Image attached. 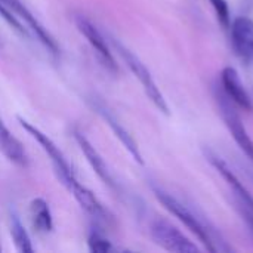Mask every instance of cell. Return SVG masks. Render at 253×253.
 <instances>
[{
  "instance_id": "cell-12",
  "label": "cell",
  "mask_w": 253,
  "mask_h": 253,
  "mask_svg": "<svg viewBox=\"0 0 253 253\" xmlns=\"http://www.w3.org/2000/svg\"><path fill=\"white\" fill-rule=\"evenodd\" d=\"M73 133H74V138H76V141H77V144H79L82 153L86 156L89 165H90L92 169L96 172V175L99 176V179H101L107 187H110L111 190H116V191H117V184H116V181H114V178H113V175H111V172H110L107 163L104 162V159L101 157V154L96 151V148L90 144V141H89V139L84 136V133H82L80 130L74 129Z\"/></svg>"
},
{
  "instance_id": "cell-9",
  "label": "cell",
  "mask_w": 253,
  "mask_h": 253,
  "mask_svg": "<svg viewBox=\"0 0 253 253\" xmlns=\"http://www.w3.org/2000/svg\"><path fill=\"white\" fill-rule=\"evenodd\" d=\"M230 28L237 56L246 65H253V21L248 16H239L231 22Z\"/></svg>"
},
{
  "instance_id": "cell-18",
  "label": "cell",
  "mask_w": 253,
  "mask_h": 253,
  "mask_svg": "<svg viewBox=\"0 0 253 253\" xmlns=\"http://www.w3.org/2000/svg\"><path fill=\"white\" fill-rule=\"evenodd\" d=\"M87 245H89V249L92 252H110V251H113V246L108 242V239H105L102 234H99L96 231H92L89 234Z\"/></svg>"
},
{
  "instance_id": "cell-17",
  "label": "cell",
  "mask_w": 253,
  "mask_h": 253,
  "mask_svg": "<svg viewBox=\"0 0 253 253\" xmlns=\"http://www.w3.org/2000/svg\"><path fill=\"white\" fill-rule=\"evenodd\" d=\"M215 13H216V18L219 21V24L228 30L230 25H231V15H230V6L227 3V0H209Z\"/></svg>"
},
{
  "instance_id": "cell-3",
  "label": "cell",
  "mask_w": 253,
  "mask_h": 253,
  "mask_svg": "<svg viewBox=\"0 0 253 253\" xmlns=\"http://www.w3.org/2000/svg\"><path fill=\"white\" fill-rule=\"evenodd\" d=\"M218 107H219V113L225 122V126L228 127L230 133L233 135L234 141L237 142V145L240 147V150L246 154V157L253 163V141L246 129V126L242 122V117L239 116V113L236 111L234 102L222 92V89H216L215 93Z\"/></svg>"
},
{
  "instance_id": "cell-8",
  "label": "cell",
  "mask_w": 253,
  "mask_h": 253,
  "mask_svg": "<svg viewBox=\"0 0 253 253\" xmlns=\"http://www.w3.org/2000/svg\"><path fill=\"white\" fill-rule=\"evenodd\" d=\"M62 185L71 193V196L76 199V202L80 205L82 209H84L92 218L101 221V222H110L111 221V213L104 208V205L95 197V194L87 190L84 185H82L77 178H70Z\"/></svg>"
},
{
  "instance_id": "cell-7",
  "label": "cell",
  "mask_w": 253,
  "mask_h": 253,
  "mask_svg": "<svg viewBox=\"0 0 253 253\" xmlns=\"http://www.w3.org/2000/svg\"><path fill=\"white\" fill-rule=\"evenodd\" d=\"M0 3L4 4L6 7H9L24 22V25L28 28L30 34L34 36L50 53H53V55L59 53V47H58L55 39L49 34V31L39 22V19L27 9V6L21 0H0Z\"/></svg>"
},
{
  "instance_id": "cell-11",
  "label": "cell",
  "mask_w": 253,
  "mask_h": 253,
  "mask_svg": "<svg viewBox=\"0 0 253 253\" xmlns=\"http://www.w3.org/2000/svg\"><path fill=\"white\" fill-rule=\"evenodd\" d=\"M221 89L234 102V105L243 108L245 111H253V99L246 90L240 74L233 67H225L221 73Z\"/></svg>"
},
{
  "instance_id": "cell-10",
  "label": "cell",
  "mask_w": 253,
  "mask_h": 253,
  "mask_svg": "<svg viewBox=\"0 0 253 253\" xmlns=\"http://www.w3.org/2000/svg\"><path fill=\"white\" fill-rule=\"evenodd\" d=\"M206 157L211 162V165L222 175V178L227 181V184L231 187V190L237 199V205L253 212V196L251 194V191L245 187V184L239 179V176L231 170V168L218 154H215L211 150L206 151Z\"/></svg>"
},
{
  "instance_id": "cell-19",
  "label": "cell",
  "mask_w": 253,
  "mask_h": 253,
  "mask_svg": "<svg viewBox=\"0 0 253 253\" xmlns=\"http://www.w3.org/2000/svg\"><path fill=\"white\" fill-rule=\"evenodd\" d=\"M239 208H240V213H242L243 219L246 221V224H248L249 230L253 233V212L248 211V209H245V208H242V206H239Z\"/></svg>"
},
{
  "instance_id": "cell-16",
  "label": "cell",
  "mask_w": 253,
  "mask_h": 253,
  "mask_svg": "<svg viewBox=\"0 0 253 253\" xmlns=\"http://www.w3.org/2000/svg\"><path fill=\"white\" fill-rule=\"evenodd\" d=\"M10 234H12V239L15 242V246H16V249L19 252H34L31 239H30L28 233L25 231L24 225L21 224L19 218L15 213L10 215Z\"/></svg>"
},
{
  "instance_id": "cell-4",
  "label": "cell",
  "mask_w": 253,
  "mask_h": 253,
  "mask_svg": "<svg viewBox=\"0 0 253 253\" xmlns=\"http://www.w3.org/2000/svg\"><path fill=\"white\" fill-rule=\"evenodd\" d=\"M150 236L160 248L176 253H197L199 248L175 225L163 218H156L150 224Z\"/></svg>"
},
{
  "instance_id": "cell-1",
  "label": "cell",
  "mask_w": 253,
  "mask_h": 253,
  "mask_svg": "<svg viewBox=\"0 0 253 253\" xmlns=\"http://www.w3.org/2000/svg\"><path fill=\"white\" fill-rule=\"evenodd\" d=\"M153 193L157 197V200L163 205L166 211H169L173 216H176L193 234L197 236V239L206 246L209 252H230L231 248L227 245V242L221 237V234L213 228V225L206 221L202 215H199L193 208L182 203L179 199L163 190L162 187L153 185Z\"/></svg>"
},
{
  "instance_id": "cell-2",
  "label": "cell",
  "mask_w": 253,
  "mask_h": 253,
  "mask_svg": "<svg viewBox=\"0 0 253 253\" xmlns=\"http://www.w3.org/2000/svg\"><path fill=\"white\" fill-rule=\"evenodd\" d=\"M111 43H113L114 49L119 52V55L122 56V59L126 62L127 68H129V70L133 73V76L139 80V83H141V86L144 87V90H145L147 96L150 98V101H151L163 114L169 116V114H170L169 105H168V102H166L163 93L160 92L157 83L154 82V79H153L150 70L145 67V64H144L132 50H129L123 43H120L117 39H111Z\"/></svg>"
},
{
  "instance_id": "cell-14",
  "label": "cell",
  "mask_w": 253,
  "mask_h": 253,
  "mask_svg": "<svg viewBox=\"0 0 253 253\" xmlns=\"http://www.w3.org/2000/svg\"><path fill=\"white\" fill-rule=\"evenodd\" d=\"M0 151L13 165L24 169L28 168V156L22 144L9 132V129L3 125L1 119H0Z\"/></svg>"
},
{
  "instance_id": "cell-15",
  "label": "cell",
  "mask_w": 253,
  "mask_h": 253,
  "mask_svg": "<svg viewBox=\"0 0 253 253\" xmlns=\"http://www.w3.org/2000/svg\"><path fill=\"white\" fill-rule=\"evenodd\" d=\"M31 224L39 233H49L53 228V219L49 205L44 199H34L30 206Z\"/></svg>"
},
{
  "instance_id": "cell-20",
  "label": "cell",
  "mask_w": 253,
  "mask_h": 253,
  "mask_svg": "<svg viewBox=\"0 0 253 253\" xmlns=\"http://www.w3.org/2000/svg\"><path fill=\"white\" fill-rule=\"evenodd\" d=\"M0 251H1V248H0Z\"/></svg>"
},
{
  "instance_id": "cell-5",
  "label": "cell",
  "mask_w": 253,
  "mask_h": 253,
  "mask_svg": "<svg viewBox=\"0 0 253 253\" xmlns=\"http://www.w3.org/2000/svg\"><path fill=\"white\" fill-rule=\"evenodd\" d=\"M76 25L79 28V31L86 37V40L89 42V44L92 46V49L95 50L98 59L101 61V64L110 71V73H117L119 71V65L117 61L107 43V39L104 37V34L96 28V25L87 19L83 15H77L76 16Z\"/></svg>"
},
{
  "instance_id": "cell-13",
  "label": "cell",
  "mask_w": 253,
  "mask_h": 253,
  "mask_svg": "<svg viewBox=\"0 0 253 253\" xmlns=\"http://www.w3.org/2000/svg\"><path fill=\"white\" fill-rule=\"evenodd\" d=\"M95 108L98 110V113L104 117V120L108 123V126L113 129V132L116 133V136L122 141V144L125 145V148L130 153V156L139 163V165H144V160H142V156H141V151L136 145V142L133 141V138L130 136V133L122 126V123L117 120V117L102 104V102H96L95 104Z\"/></svg>"
},
{
  "instance_id": "cell-6",
  "label": "cell",
  "mask_w": 253,
  "mask_h": 253,
  "mask_svg": "<svg viewBox=\"0 0 253 253\" xmlns=\"http://www.w3.org/2000/svg\"><path fill=\"white\" fill-rule=\"evenodd\" d=\"M19 123H21L22 129H25L40 144V147L46 151V154L49 156V159H50V162L53 165L55 173H56V176L59 178L61 182L65 181V179H68V178H71V176H76L71 165L68 163V160L65 159V156L62 154V151L55 145V142L47 135H44L42 130H39L36 126L30 125L27 120H24L21 117H19Z\"/></svg>"
}]
</instances>
